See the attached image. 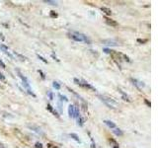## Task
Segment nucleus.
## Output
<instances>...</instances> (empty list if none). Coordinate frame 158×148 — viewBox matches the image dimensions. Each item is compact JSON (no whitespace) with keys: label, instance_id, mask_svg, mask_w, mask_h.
<instances>
[{"label":"nucleus","instance_id":"nucleus-1","mask_svg":"<svg viewBox=\"0 0 158 148\" xmlns=\"http://www.w3.org/2000/svg\"><path fill=\"white\" fill-rule=\"evenodd\" d=\"M68 38L71 39L74 42H79V43H85L90 45L91 43V40L89 37H87L85 34H82V33L79 32H75V31H72L68 33Z\"/></svg>","mask_w":158,"mask_h":148},{"label":"nucleus","instance_id":"nucleus-2","mask_svg":"<svg viewBox=\"0 0 158 148\" xmlns=\"http://www.w3.org/2000/svg\"><path fill=\"white\" fill-rule=\"evenodd\" d=\"M100 98V100H101L102 102H104L109 108L111 109H117L119 107V104L117 101H115L114 99H112L111 97L109 96H106V95H99L98 96Z\"/></svg>","mask_w":158,"mask_h":148},{"label":"nucleus","instance_id":"nucleus-3","mask_svg":"<svg viewBox=\"0 0 158 148\" xmlns=\"http://www.w3.org/2000/svg\"><path fill=\"white\" fill-rule=\"evenodd\" d=\"M17 73H18V76L21 78V80H22V82H23V85H24V87L28 90L29 94H31V95H33L34 97H36V96H35V94L31 91V88H30V84H29V81H28V79H27L26 77H25V76L23 75V74H22L19 70H17Z\"/></svg>","mask_w":158,"mask_h":148},{"label":"nucleus","instance_id":"nucleus-4","mask_svg":"<svg viewBox=\"0 0 158 148\" xmlns=\"http://www.w3.org/2000/svg\"><path fill=\"white\" fill-rule=\"evenodd\" d=\"M74 82L77 84V85H79V86H81V87H83V88H87V89H91V90H93V91H96V89L91 85V84H89L88 82H86L85 80H78L77 78H74Z\"/></svg>","mask_w":158,"mask_h":148},{"label":"nucleus","instance_id":"nucleus-5","mask_svg":"<svg viewBox=\"0 0 158 148\" xmlns=\"http://www.w3.org/2000/svg\"><path fill=\"white\" fill-rule=\"evenodd\" d=\"M130 81L132 82V84L135 85L138 89H142V88H144V87H145V84L143 83L142 81H139V80L135 79V78H130Z\"/></svg>","mask_w":158,"mask_h":148},{"label":"nucleus","instance_id":"nucleus-6","mask_svg":"<svg viewBox=\"0 0 158 148\" xmlns=\"http://www.w3.org/2000/svg\"><path fill=\"white\" fill-rule=\"evenodd\" d=\"M102 44L106 45V46H119V43L116 42L114 40H103Z\"/></svg>","mask_w":158,"mask_h":148},{"label":"nucleus","instance_id":"nucleus-7","mask_svg":"<svg viewBox=\"0 0 158 148\" xmlns=\"http://www.w3.org/2000/svg\"><path fill=\"white\" fill-rule=\"evenodd\" d=\"M0 49H1V51H3V52L6 54V55H8V56H9L11 59H13V58H14V57H13V55H12V54H11L9 51H8V47H7V46H5L4 45H1V46H0Z\"/></svg>","mask_w":158,"mask_h":148},{"label":"nucleus","instance_id":"nucleus-8","mask_svg":"<svg viewBox=\"0 0 158 148\" xmlns=\"http://www.w3.org/2000/svg\"><path fill=\"white\" fill-rule=\"evenodd\" d=\"M105 21H106V23L109 25V26H111V27H117V26H118V23H117V22L114 21V20H112V19H110V18H108V17H105Z\"/></svg>","mask_w":158,"mask_h":148},{"label":"nucleus","instance_id":"nucleus-9","mask_svg":"<svg viewBox=\"0 0 158 148\" xmlns=\"http://www.w3.org/2000/svg\"><path fill=\"white\" fill-rule=\"evenodd\" d=\"M119 92L122 94V98L123 99L124 101H128V102H130V101H131V100H130V97H129V96L127 93H124V92L123 91L122 89H119Z\"/></svg>","mask_w":158,"mask_h":148},{"label":"nucleus","instance_id":"nucleus-10","mask_svg":"<svg viewBox=\"0 0 158 148\" xmlns=\"http://www.w3.org/2000/svg\"><path fill=\"white\" fill-rule=\"evenodd\" d=\"M104 122H105V125H106L107 126H109V127L112 128V129H114V128L117 127V126H116V123H115L114 121H112V120H104Z\"/></svg>","mask_w":158,"mask_h":148},{"label":"nucleus","instance_id":"nucleus-11","mask_svg":"<svg viewBox=\"0 0 158 148\" xmlns=\"http://www.w3.org/2000/svg\"><path fill=\"white\" fill-rule=\"evenodd\" d=\"M113 132L117 135V136H123V130L121 128H118V127H116L113 129Z\"/></svg>","mask_w":158,"mask_h":148},{"label":"nucleus","instance_id":"nucleus-12","mask_svg":"<svg viewBox=\"0 0 158 148\" xmlns=\"http://www.w3.org/2000/svg\"><path fill=\"white\" fill-rule=\"evenodd\" d=\"M74 108H75V106H73V105H70L68 107V114L70 118H73V116H74Z\"/></svg>","mask_w":158,"mask_h":148},{"label":"nucleus","instance_id":"nucleus-13","mask_svg":"<svg viewBox=\"0 0 158 148\" xmlns=\"http://www.w3.org/2000/svg\"><path fill=\"white\" fill-rule=\"evenodd\" d=\"M101 11L104 12L106 15H111L112 14L111 9H109V8H107V7H101Z\"/></svg>","mask_w":158,"mask_h":148},{"label":"nucleus","instance_id":"nucleus-14","mask_svg":"<svg viewBox=\"0 0 158 148\" xmlns=\"http://www.w3.org/2000/svg\"><path fill=\"white\" fill-rule=\"evenodd\" d=\"M74 119H78L80 118V113H79V109L77 108V107H75L74 108V116H73Z\"/></svg>","mask_w":158,"mask_h":148},{"label":"nucleus","instance_id":"nucleus-15","mask_svg":"<svg viewBox=\"0 0 158 148\" xmlns=\"http://www.w3.org/2000/svg\"><path fill=\"white\" fill-rule=\"evenodd\" d=\"M70 137L71 138H73L74 139V140H75L76 142H81V140H80V139H79V137H78V135L77 134H75V133H70Z\"/></svg>","mask_w":158,"mask_h":148},{"label":"nucleus","instance_id":"nucleus-16","mask_svg":"<svg viewBox=\"0 0 158 148\" xmlns=\"http://www.w3.org/2000/svg\"><path fill=\"white\" fill-rule=\"evenodd\" d=\"M77 121H78V125H79L80 126H82L83 125H84V121H85V120H84V119H82V118L80 117V118L77 119Z\"/></svg>","mask_w":158,"mask_h":148},{"label":"nucleus","instance_id":"nucleus-17","mask_svg":"<svg viewBox=\"0 0 158 148\" xmlns=\"http://www.w3.org/2000/svg\"><path fill=\"white\" fill-rule=\"evenodd\" d=\"M45 2L47 3V4H51V5H57V4H59V2H57V1H51V0H46Z\"/></svg>","mask_w":158,"mask_h":148},{"label":"nucleus","instance_id":"nucleus-18","mask_svg":"<svg viewBox=\"0 0 158 148\" xmlns=\"http://www.w3.org/2000/svg\"><path fill=\"white\" fill-rule=\"evenodd\" d=\"M53 85V87H54V88H55L56 90H59V89H60V85L59 84V82H56V81H54Z\"/></svg>","mask_w":158,"mask_h":148},{"label":"nucleus","instance_id":"nucleus-19","mask_svg":"<svg viewBox=\"0 0 158 148\" xmlns=\"http://www.w3.org/2000/svg\"><path fill=\"white\" fill-rule=\"evenodd\" d=\"M13 52H14V54H15L16 56H18V57H19V58H20L21 60H25V59H26V58H25L24 56H22V55H21V54H19L18 52H16V51H13Z\"/></svg>","mask_w":158,"mask_h":148},{"label":"nucleus","instance_id":"nucleus-20","mask_svg":"<svg viewBox=\"0 0 158 148\" xmlns=\"http://www.w3.org/2000/svg\"><path fill=\"white\" fill-rule=\"evenodd\" d=\"M59 98H61V100H62V101H64V102H67V101H68V99L66 98L65 96H62V95H59Z\"/></svg>","mask_w":158,"mask_h":148},{"label":"nucleus","instance_id":"nucleus-21","mask_svg":"<svg viewBox=\"0 0 158 148\" xmlns=\"http://www.w3.org/2000/svg\"><path fill=\"white\" fill-rule=\"evenodd\" d=\"M38 57H39V58H40L41 61H43V62H45V63H47V60H46V59L44 58L43 56H41V55H39V54H38Z\"/></svg>","mask_w":158,"mask_h":148},{"label":"nucleus","instance_id":"nucleus-22","mask_svg":"<svg viewBox=\"0 0 158 148\" xmlns=\"http://www.w3.org/2000/svg\"><path fill=\"white\" fill-rule=\"evenodd\" d=\"M36 147H37V148H43V145H41V143L37 142V143H36Z\"/></svg>","mask_w":158,"mask_h":148},{"label":"nucleus","instance_id":"nucleus-23","mask_svg":"<svg viewBox=\"0 0 158 148\" xmlns=\"http://www.w3.org/2000/svg\"><path fill=\"white\" fill-rule=\"evenodd\" d=\"M48 97H49V100H53V93L51 92V91H48Z\"/></svg>","mask_w":158,"mask_h":148},{"label":"nucleus","instance_id":"nucleus-24","mask_svg":"<svg viewBox=\"0 0 158 148\" xmlns=\"http://www.w3.org/2000/svg\"><path fill=\"white\" fill-rule=\"evenodd\" d=\"M0 65H1V66H2V68H5L6 67V65H5V63L2 61V60H0Z\"/></svg>","mask_w":158,"mask_h":148},{"label":"nucleus","instance_id":"nucleus-25","mask_svg":"<svg viewBox=\"0 0 158 148\" xmlns=\"http://www.w3.org/2000/svg\"><path fill=\"white\" fill-rule=\"evenodd\" d=\"M103 51H105L106 53H111L112 51H110V49H108V48H105V49H103Z\"/></svg>","mask_w":158,"mask_h":148},{"label":"nucleus","instance_id":"nucleus-26","mask_svg":"<svg viewBox=\"0 0 158 148\" xmlns=\"http://www.w3.org/2000/svg\"><path fill=\"white\" fill-rule=\"evenodd\" d=\"M0 79H1V80H4V79H5V77L3 76L2 73H0Z\"/></svg>","mask_w":158,"mask_h":148},{"label":"nucleus","instance_id":"nucleus-27","mask_svg":"<svg viewBox=\"0 0 158 148\" xmlns=\"http://www.w3.org/2000/svg\"><path fill=\"white\" fill-rule=\"evenodd\" d=\"M144 102H145V103H146V104H147V105H148L149 107H150V103H149V102H148L147 100H144Z\"/></svg>","mask_w":158,"mask_h":148},{"label":"nucleus","instance_id":"nucleus-28","mask_svg":"<svg viewBox=\"0 0 158 148\" xmlns=\"http://www.w3.org/2000/svg\"><path fill=\"white\" fill-rule=\"evenodd\" d=\"M114 148H119V145H118V144H115V146H114Z\"/></svg>","mask_w":158,"mask_h":148},{"label":"nucleus","instance_id":"nucleus-29","mask_svg":"<svg viewBox=\"0 0 158 148\" xmlns=\"http://www.w3.org/2000/svg\"><path fill=\"white\" fill-rule=\"evenodd\" d=\"M0 37H1V38H2V40H4V37L2 36V34H1V33H0Z\"/></svg>","mask_w":158,"mask_h":148},{"label":"nucleus","instance_id":"nucleus-30","mask_svg":"<svg viewBox=\"0 0 158 148\" xmlns=\"http://www.w3.org/2000/svg\"><path fill=\"white\" fill-rule=\"evenodd\" d=\"M0 148H3V146H2L1 144H0Z\"/></svg>","mask_w":158,"mask_h":148}]
</instances>
